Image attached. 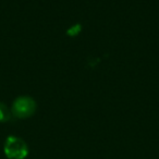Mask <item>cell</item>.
Here are the masks:
<instances>
[{
	"mask_svg": "<svg viewBox=\"0 0 159 159\" xmlns=\"http://www.w3.org/2000/svg\"><path fill=\"white\" fill-rule=\"evenodd\" d=\"M3 152L8 159H25L29 155V146L18 136H8L3 145Z\"/></svg>",
	"mask_w": 159,
	"mask_h": 159,
	"instance_id": "6da1fadb",
	"label": "cell"
},
{
	"mask_svg": "<svg viewBox=\"0 0 159 159\" xmlns=\"http://www.w3.org/2000/svg\"><path fill=\"white\" fill-rule=\"evenodd\" d=\"M36 102L33 98L27 96L18 97L13 102L11 107V113L18 119H26L35 113Z\"/></svg>",
	"mask_w": 159,
	"mask_h": 159,
	"instance_id": "7a4b0ae2",
	"label": "cell"
},
{
	"mask_svg": "<svg viewBox=\"0 0 159 159\" xmlns=\"http://www.w3.org/2000/svg\"><path fill=\"white\" fill-rule=\"evenodd\" d=\"M11 118V112L3 102H0V122H7Z\"/></svg>",
	"mask_w": 159,
	"mask_h": 159,
	"instance_id": "3957f363",
	"label": "cell"
}]
</instances>
